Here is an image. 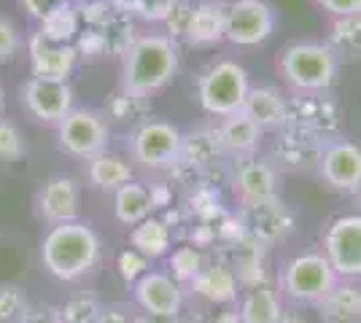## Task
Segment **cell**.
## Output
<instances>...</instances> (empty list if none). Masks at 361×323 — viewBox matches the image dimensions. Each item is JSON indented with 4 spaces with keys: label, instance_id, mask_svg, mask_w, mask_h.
<instances>
[{
    "label": "cell",
    "instance_id": "obj_2",
    "mask_svg": "<svg viewBox=\"0 0 361 323\" xmlns=\"http://www.w3.org/2000/svg\"><path fill=\"white\" fill-rule=\"evenodd\" d=\"M178 73V46L170 35L146 32L121 54V89L151 97Z\"/></svg>",
    "mask_w": 361,
    "mask_h": 323
},
{
    "label": "cell",
    "instance_id": "obj_20",
    "mask_svg": "<svg viewBox=\"0 0 361 323\" xmlns=\"http://www.w3.org/2000/svg\"><path fill=\"white\" fill-rule=\"evenodd\" d=\"M321 148H324V140H316L310 135H302L297 129L283 127L278 140H275V159H278V165H283L288 170H310L318 167Z\"/></svg>",
    "mask_w": 361,
    "mask_h": 323
},
{
    "label": "cell",
    "instance_id": "obj_44",
    "mask_svg": "<svg viewBox=\"0 0 361 323\" xmlns=\"http://www.w3.org/2000/svg\"><path fill=\"white\" fill-rule=\"evenodd\" d=\"M281 323H305V321H300V318H286V315H283V321Z\"/></svg>",
    "mask_w": 361,
    "mask_h": 323
},
{
    "label": "cell",
    "instance_id": "obj_39",
    "mask_svg": "<svg viewBox=\"0 0 361 323\" xmlns=\"http://www.w3.org/2000/svg\"><path fill=\"white\" fill-rule=\"evenodd\" d=\"M324 11H329L331 16L343 19V16H356L361 14V0H318Z\"/></svg>",
    "mask_w": 361,
    "mask_h": 323
},
{
    "label": "cell",
    "instance_id": "obj_7",
    "mask_svg": "<svg viewBox=\"0 0 361 323\" xmlns=\"http://www.w3.org/2000/svg\"><path fill=\"white\" fill-rule=\"evenodd\" d=\"M108 122L94 108H73L57 124V143L68 156L90 162L92 156L103 154L108 148Z\"/></svg>",
    "mask_w": 361,
    "mask_h": 323
},
{
    "label": "cell",
    "instance_id": "obj_12",
    "mask_svg": "<svg viewBox=\"0 0 361 323\" xmlns=\"http://www.w3.org/2000/svg\"><path fill=\"white\" fill-rule=\"evenodd\" d=\"M318 172L334 191L356 194L361 189V148L345 138L326 140L318 159Z\"/></svg>",
    "mask_w": 361,
    "mask_h": 323
},
{
    "label": "cell",
    "instance_id": "obj_22",
    "mask_svg": "<svg viewBox=\"0 0 361 323\" xmlns=\"http://www.w3.org/2000/svg\"><path fill=\"white\" fill-rule=\"evenodd\" d=\"M238 286H240V280L235 275V270L226 267V264L202 267L200 275L192 280V289H195L197 296H202L211 305H229V302H235L238 299Z\"/></svg>",
    "mask_w": 361,
    "mask_h": 323
},
{
    "label": "cell",
    "instance_id": "obj_33",
    "mask_svg": "<svg viewBox=\"0 0 361 323\" xmlns=\"http://www.w3.org/2000/svg\"><path fill=\"white\" fill-rule=\"evenodd\" d=\"M27 308V293L22 286L0 283V323H19Z\"/></svg>",
    "mask_w": 361,
    "mask_h": 323
},
{
    "label": "cell",
    "instance_id": "obj_3",
    "mask_svg": "<svg viewBox=\"0 0 361 323\" xmlns=\"http://www.w3.org/2000/svg\"><path fill=\"white\" fill-rule=\"evenodd\" d=\"M281 76L297 94L329 92L340 73V57L326 44L300 41L283 49L281 54Z\"/></svg>",
    "mask_w": 361,
    "mask_h": 323
},
{
    "label": "cell",
    "instance_id": "obj_46",
    "mask_svg": "<svg viewBox=\"0 0 361 323\" xmlns=\"http://www.w3.org/2000/svg\"><path fill=\"white\" fill-rule=\"evenodd\" d=\"M226 3H235V0H226Z\"/></svg>",
    "mask_w": 361,
    "mask_h": 323
},
{
    "label": "cell",
    "instance_id": "obj_45",
    "mask_svg": "<svg viewBox=\"0 0 361 323\" xmlns=\"http://www.w3.org/2000/svg\"><path fill=\"white\" fill-rule=\"evenodd\" d=\"M356 197H359V200H361V189H359V191H356Z\"/></svg>",
    "mask_w": 361,
    "mask_h": 323
},
{
    "label": "cell",
    "instance_id": "obj_37",
    "mask_svg": "<svg viewBox=\"0 0 361 323\" xmlns=\"http://www.w3.org/2000/svg\"><path fill=\"white\" fill-rule=\"evenodd\" d=\"M178 0H133V11L146 22H165Z\"/></svg>",
    "mask_w": 361,
    "mask_h": 323
},
{
    "label": "cell",
    "instance_id": "obj_14",
    "mask_svg": "<svg viewBox=\"0 0 361 323\" xmlns=\"http://www.w3.org/2000/svg\"><path fill=\"white\" fill-rule=\"evenodd\" d=\"M38 215L49 227L57 224H68V221H78L81 213V189L71 175H51L41 191H38Z\"/></svg>",
    "mask_w": 361,
    "mask_h": 323
},
{
    "label": "cell",
    "instance_id": "obj_38",
    "mask_svg": "<svg viewBox=\"0 0 361 323\" xmlns=\"http://www.w3.org/2000/svg\"><path fill=\"white\" fill-rule=\"evenodd\" d=\"M19 49H22V35L16 30V25L8 19H0V65L14 60Z\"/></svg>",
    "mask_w": 361,
    "mask_h": 323
},
{
    "label": "cell",
    "instance_id": "obj_6",
    "mask_svg": "<svg viewBox=\"0 0 361 323\" xmlns=\"http://www.w3.org/2000/svg\"><path fill=\"white\" fill-rule=\"evenodd\" d=\"M183 132L176 124L146 119L130 135V154L146 170H173L180 162Z\"/></svg>",
    "mask_w": 361,
    "mask_h": 323
},
{
    "label": "cell",
    "instance_id": "obj_31",
    "mask_svg": "<svg viewBox=\"0 0 361 323\" xmlns=\"http://www.w3.org/2000/svg\"><path fill=\"white\" fill-rule=\"evenodd\" d=\"M100 312L103 305L92 293H75L57 310V318L60 323H97Z\"/></svg>",
    "mask_w": 361,
    "mask_h": 323
},
{
    "label": "cell",
    "instance_id": "obj_32",
    "mask_svg": "<svg viewBox=\"0 0 361 323\" xmlns=\"http://www.w3.org/2000/svg\"><path fill=\"white\" fill-rule=\"evenodd\" d=\"M170 270H173V280L192 283L202 270V253L195 246L176 248V251H170Z\"/></svg>",
    "mask_w": 361,
    "mask_h": 323
},
{
    "label": "cell",
    "instance_id": "obj_9",
    "mask_svg": "<svg viewBox=\"0 0 361 323\" xmlns=\"http://www.w3.org/2000/svg\"><path fill=\"white\" fill-rule=\"evenodd\" d=\"M286 127L326 143L334 138V132L340 127V106L326 92L297 94L288 100Z\"/></svg>",
    "mask_w": 361,
    "mask_h": 323
},
{
    "label": "cell",
    "instance_id": "obj_47",
    "mask_svg": "<svg viewBox=\"0 0 361 323\" xmlns=\"http://www.w3.org/2000/svg\"><path fill=\"white\" fill-rule=\"evenodd\" d=\"M186 3H192V0H186Z\"/></svg>",
    "mask_w": 361,
    "mask_h": 323
},
{
    "label": "cell",
    "instance_id": "obj_19",
    "mask_svg": "<svg viewBox=\"0 0 361 323\" xmlns=\"http://www.w3.org/2000/svg\"><path fill=\"white\" fill-rule=\"evenodd\" d=\"M224 19L226 6L219 0H197L189 14V25L183 38L195 46H213L224 41Z\"/></svg>",
    "mask_w": 361,
    "mask_h": 323
},
{
    "label": "cell",
    "instance_id": "obj_16",
    "mask_svg": "<svg viewBox=\"0 0 361 323\" xmlns=\"http://www.w3.org/2000/svg\"><path fill=\"white\" fill-rule=\"evenodd\" d=\"M243 224L256 243H278L294 229V218L281 202V197L243 205Z\"/></svg>",
    "mask_w": 361,
    "mask_h": 323
},
{
    "label": "cell",
    "instance_id": "obj_23",
    "mask_svg": "<svg viewBox=\"0 0 361 323\" xmlns=\"http://www.w3.org/2000/svg\"><path fill=\"white\" fill-rule=\"evenodd\" d=\"M154 210H157V205H154V194L149 186L130 181L121 186L119 191H114V215L124 227H137L140 221L151 218Z\"/></svg>",
    "mask_w": 361,
    "mask_h": 323
},
{
    "label": "cell",
    "instance_id": "obj_1",
    "mask_svg": "<svg viewBox=\"0 0 361 323\" xmlns=\"http://www.w3.org/2000/svg\"><path fill=\"white\" fill-rule=\"evenodd\" d=\"M103 243L87 221H68L49 227L41 240V264L51 277L73 283L90 275L100 262Z\"/></svg>",
    "mask_w": 361,
    "mask_h": 323
},
{
    "label": "cell",
    "instance_id": "obj_10",
    "mask_svg": "<svg viewBox=\"0 0 361 323\" xmlns=\"http://www.w3.org/2000/svg\"><path fill=\"white\" fill-rule=\"evenodd\" d=\"M324 256L337 277H361V215H340L324 237Z\"/></svg>",
    "mask_w": 361,
    "mask_h": 323
},
{
    "label": "cell",
    "instance_id": "obj_28",
    "mask_svg": "<svg viewBox=\"0 0 361 323\" xmlns=\"http://www.w3.org/2000/svg\"><path fill=\"white\" fill-rule=\"evenodd\" d=\"M151 113V100L143 97V94L127 92V89H119L116 94H111L106 100V122L111 124H121V127H140V124L149 119Z\"/></svg>",
    "mask_w": 361,
    "mask_h": 323
},
{
    "label": "cell",
    "instance_id": "obj_40",
    "mask_svg": "<svg viewBox=\"0 0 361 323\" xmlns=\"http://www.w3.org/2000/svg\"><path fill=\"white\" fill-rule=\"evenodd\" d=\"M62 3H68V0H22V6H25V11L32 16V19H44V16H49L57 6H62Z\"/></svg>",
    "mask_w": 361,
    "mask_h": 323
},
{
    "label": "cell",
    "instance_id": "obj_25",
    "mask_svg": "<svg viewBox=\"0 0 361 323\" xmlns=\"http://www.w3.org/2000/svg\"><path fill=\"white\" fill-rule=\"evenodd\" d=\"M238 323H281L283 321V305L281 296L267 286H254L240 299L238 308Z\"/></svg>",
    "mask_w": 361,
    "mask_h": 323
},
{
    "label": "cell",
    "instance_id": "obj_35",
    "mask_svg": "<svg viewBox=\"0 0 361 323\" xmlns=\"http://www.w3.org/2000/svg\"><path fill=\"white\" fill-rule=\"evenodd\" d=\"M27 154L25 138L11 119H0V162H16Z\"/></svg>",
    "mask_w": 361,
    "mask_h": 323
},
{
    "label": "cell",
    "instance_id": "obj_11",
    "mask_svg": "<svg viewBox=\"0 0 361 323\" xmlns=\"http://www.w3.org/2000/svg\"><path fill=\"white\" fill-rule=\"evenodd\" d=\"M19 100L32 119L44 124H60L73 110V89L68 81L30 76L19 89Z\"/></svg>",
    "mask_w": 361,
    "mask_h": 323
},
{
    "label": "cell",
    "instance_id": "obj_29",
    "mask_svg": "<svg viewBox=\"0 0 361 323\" xmlns=\"http://www.w3.org/2000/svg\"><path fill=\"white\" fill-rule=\"evenodd\" d=\"M326 323H359L361 321V289L337 283L331 293L316 305Z\"/></svg>",
    "mask_w": 361,
    "mask_h": 323
},
{
    "label": "cell",
    "instance_id": "obj_41",
    "mask_svg": "<svg viewBox=\"0 0 361 323\" xmlns=\"http://www.w3.org/2000/svg\"><path fill=\"white\" fill-rule=\"evenodd\" d=\"M97 323H135V318L127 312V310L121 308H108L100 312V318H97Z\"/></svg>",
    "mask_w": 361,
    "mask_h": 323
},
{
    "label": "cell",
    "instance_id": "obj_42",
    "mask_svg": "<svg viewBox=\"0 0 361 323\" xmlns=\"http://www.w3.org/2000/svg\"><path fill=\"white\" fill-rule=\"evenodd\" d=\"M135 323H178V315H151V312H140Z\"/></svg>",
    "mask_w": 361,
    "mask_h": 323
},
{
    "label": "cell",
    "instance_id": "obj_15",
    "mask_svg": "<svg viewBox=\"0 0 361 323\" xmlns=\"http://www.w3.org/2000/svg\"><path fill=\"white\" fill-rule=\"evenodd\" d=\"M137 308L151 315H178L183 308V291L180 283L167 272H146L133 283Z\"/></svg>",
    "mask_w": 361,
    "mask_h": 323
},
{
    "label": "cell",
    "instance_id": "obj_21",
    "mask_svg": "<svg viewBox=\"0 0 361 323\" xmlns=\"http://www.w3.org/2000/svg\"><path fill=\"white\" fill-rule=\"evenodd\" d=\"M219 132V140H221V148L224 154H232L243 159V156H254L259 143H262V129L259 124L251 122L245 113H232V116H224V122L216 127Z\"/></svg>",
    "mask_w": 361,
    "mask_h": 323
},
{
    "label": "cell",
    "instance_id": "obj_18",
    "mask_svg": "<svg viewBox=\"0 0 361 323\" xmlns=\"http://www.w3.org/2000/svg\"><path fill=\"white\" fill-rule=\"evenodd\" d=\"M243 113L259 124L262 132H281L288 119V100L275 87H251Z\"/></svg>",
    "mask_w": 361,
    "mask_h": 323
},
{
    "label": "cell",
    "instance_id": "obj_43",
    "mask_svg": "<svg viewBox=\"0 0 361 323\" xmlns=\"http://www.w3.org/2000/svg\"><path fill=\"white\" fill-rule=\"evenodd\" d=\"M3 106H6V94H3V87H0V113H3Z\"/></svg>",
    "mask_w": 361,
    "mask_h": 323
},
{
    "label": "cell",
    "instance_id": "obj_17",
    "mask_svg": "<svg viewBox=\"0 0 361 323\" xmlns=\"http://www.w3.org/2000/svg\"><path fill=\"white\" fill-rule=\"evenodd\" d=\"M235 191L240 194L243 205L275 200L278 194V170L275 165L256 159V156H243L238 172H235Z\"/></svg>",
    "mask_w": 361,
    "mask_h": 323
},
{
    "label": "cell",
    "instance_id": "obj_8",
    "mask_svg": "<svg viewBox=\"0 0 361 323\" xmlns=\"http://www.w3.org/2000/svg\"><path fill=\"white\" fill-rule=\"evenodd\" d=\"M275 32V8L267 0L226 3L224 41L235 46H259Z\"/></svg>",
    "mask_w": 361,
    "mask_h": 323
},
{
    "label": "cell",
    "instance_id": "obj_27",
    "mask_svg": "<svg viewBox=\"0 0 361 323\" xmlns=\"http://www.w3.org/2000/svg\"><path fill=\"white\" fill-rule=\"evenodd\" d=\"M87 178L94 189L100 191H119L124 184L133 181V167L127 159H121L116 154H103L92 156L90 165H87Z\"/></svg>",
    "mask_w": 361,
    "mask_h": 323
},
{
    "label": "cell",
    "instance_id": "obj_5",
    "mask_svg": "<svg viewBox=\"0 0 361 323\" xmlns=\"http://www.w3.org/2000/svg\"><path fill=\"white\" fill-rule=\"evenodd\" d=\"M337 283H340V277L329 264V259L324 253H316V251L288 259L283 272H281L283 293L300 305H321Z\"/></svg>",
    "mask_w": 361,
    "mask_h": 323
},
{
    "label": "cell",
    "instance_id": "obj_13",
    "mask_svg": "<svg viewBox=\"0 0 361 323\" xmlns=\"http://www.w3.org/2000/svg\"><path fill=\"white\" fill-rule=\"evenodd\" d=\"M27 57H30V73L35 78L68 81L75 70L78 51H75V44H57L35 30L27 41Z\"/></svg>",
    "mask_w": 361,
    "mask_h": 323
},
{
    "label": "cell",
    "instance_id": "obj_36",
    "mask_svg": "<svg viewBox=\"0 0 361 323\" xmlns=\"http://www.w3.org/2000/svg\"><path fill=\"white\" fill-rule=\"evenodd\" d=\"M116 267H119V275L124 283H135L137 277H143L149 272V259L143 253H137L135 248H127V251L119 253Z\"/></svg>",
    "mask_w": 361,
    "mask_h": 323
},
{
    "label": "cell",
    "instance_id": "obj_30",
    "mask_svg": "<svg viewBox=\"0 0 361 323\" xmlns=\"http://www.w3.org/2000/svg\"><path fill=\"white\" fill-rule=\"evenodd\" d=\"M38 32H44L46 38L57 41V44H73L81 32V16H78V8L73 3H62L57 6L49 16L41 19V27Z\"/></svg>",
    "mask_w": 361,
    "mask_h": 323
},
{
    "label": "cell",
    "instance_id": "obj_4",
    "mask_svg": "<svg viewBox=\"0 0 361 323\" xmlns=\"http://www.w3.org/2000/svg\"><path fill=\"white\" fill-rule=\"evenodd\" d=\"M251 92V76L235 60H221L211 65L197 81V100L211 116H232L240 113Z\"/></svg>",
    "mask_w": 361,
    "mask_h": 323
},
{
    "label": "cell",
    "instance_id": "obj_24",
    "mask_svg": "<svg viewBox=\"0 0 361 323\" xmlns=\"http://www.w3.org/2000/svg\"><path fill=\"white\" fill-rule=\"evenodd\" d=\"M224 156L219 132L211 127H200L192 129L189 135H183V148H180V162L189 170H208Z\"/></svg>",
    "mask_w": 361,
    "mask_h": 323
},
{
    "label": "cell",
    "instance_id": "obj_26",
    "mask_svg": "<svg viewBox=\"0 0 361 323\" xmlns=\"http://www.w3.org/2000/svg\"><path fill=\"white\" fill-rule=\"evenodd\" d=\"M130 243L137 253H143L149 262L154 259H162L173 251V232H170V224L162 221V218H146L140 221L137 227H133L130 232Z\"/></svg>",
    "mask_w": 361,
    "mask_h": 323
},
{
    "label": "cell",
    "instance_id": "obj_34",
    "mask_svg": "<svg viewBox=\"0 0 361 323\" xmlns=\"http://www.w3.org/2000/svg\"><path fill=\"white\" fill-rule=\"evenodd\" d=\"M331 41L340 51L361 57V14L337 19L331 27Z\"/></svg>",
    "mask_w": 361,
    "mask_h": 323
}]
</instances>
